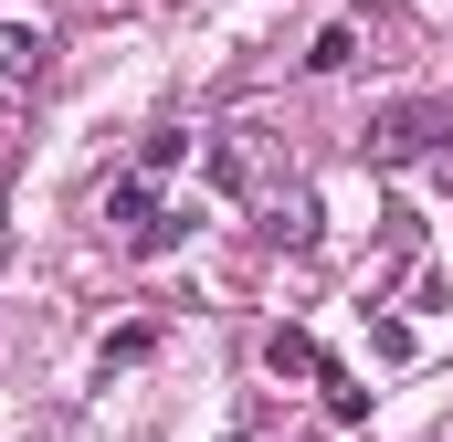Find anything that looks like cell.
Instances as JSON below:
<instances>
[{
  "instance_id": "cell-3",
  "label": "cell",
  "mask_w": 453,
  "mask_h": 442,
  "mask_svg": "<svg viewBox=\"0 0 453 442\" xmlns=\"http://www.w3.org/2000/svg\"><path fill=\"white\" fill-rule=\"evenodd\" d=\"M264 369H274V379H317V390H327V369H338V358H327L306 327H264Z\"/></svg>"
},
{
  "instance_id": "cell-2",
  "label": "cell",
  "mask_w": 453,
  "mask_h": 442,
  "mask_svg": "<svg viewBox=\"0 0 453 442\" xmlns=\"http://www.w3.org/2000/svg\"><path fill=\"white\" fill-rule=\"evenodd\" d=\"M433 137H453L443 95H390V106H369V126H358V158L369 169H401V158H433Z\"/></svg>"
},
{
  "instance_id": "cell-9",
  "label": "cell",
  "mask_w": 453,
  "mask_h": 442,
  "mask_svg": "<svg viewBox=\"0 0 453 442\" xmlns=\"http://www.w3.org/2000/svg\"><path fill=\"white\" fill-rule=\"evenodd\" d=\"M158 11H169V0H158Z\"/></svg>"
},
{
  "instance_id": "cell-5",
  "label": "cell",
  "mask_w": 453,
  "mask_h": 442,
  "mask_svg": "<svg viewBox=\"0 0 453 442\" xmlns=\"http://www.w3.org/2000/svg\"><path fill=\"white\" fill-rule=\"evenodd\" d=\"M180 158H190V126H148L137 137V179H169Z\"/></svg>"
},
{
  "instance_id": "cell-6",
  "label": "cell",
  "mask_w": 453,
  "mask_h": 442,
  "mask_svg": "<svg viewBox=\"0 0 453 442\" xmlns=\"http://www.w3.org/2000/svg\"><path fill=\"white\" fill-rule=\"evenodd\" d=\"M42 53H53L42 32H21V21H0V74H11V85H32V74H42Z\"/></svg>"
},
{
  "instance_id": "cell-4",
  "label": "cell",
  "mask_w": 453,
  "mask_h": 442,
  "mask_svg": "<svg viewBox=\"0 0 453 442\" xmlns=\"http://www.w3.org/2000/svg\"><path fill=\"white\" fill-rule=\"evenodd\" d=\"M148 221H158V179H137V169H127V179L106 190V232L137 253V242H148Z\"/></svg>"
},
{
  "instance_id": "cell-8",
  "label": "cell",
  "mask_w": 453,
  "mask_h": 442,
  "mask_svg": "<svg viewBox=\"0 0 453 442\" xmlns=\"http://www.w3.org/2000/svg\"><path fill=\"white\" fill-rule=\"evenodd\" d=\"M327 411H338V422H358V411H369V390H358L348 369H327Z\"/></svg>"
},
{
  "instance_id": "cell-1",
  "label": "cell",
  "mask_w": 453,
  "mask_h": 442,
  "mask_svg": "<svg viewBox=\"0 0 453 442\" xmlns=\"http://www.w3.org/2000/svg\"><path fill=\"white\" fill-rule=\"evenodd\" d=\"M211 190L232 211H253L274 242H317V190L296 179V158H285L274 126H222L211 137Z\"/></svg>"
},
{
  "instance_id": "cell-7",
  "label": "cell",
  "mask_w": 453,
  "mask_h": 442,
  "mask_svg": "<svg viewBox=\"0 0 453 442\" xmlns=\"http://www.w3.org/2000/svg\"><path fill=\"white\" fill-rule=\"evenodd\" d=\"M348 64H358V32L327 21V32H317V53H306V74H348Z\"/></svg>"
}]
</instances>
